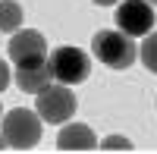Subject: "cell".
I'll use <instances>...</instances> for the list:
<instances>
[{
	"label": "cell",
	"instance_id": "1",
	"mask_svg": "<svg viewBox=\"0 0 157 154\" xmlns=\"http://www.w3.org/2000/svg\"><path fill=\"white\" fill-rule=\"evenodd\" d=\"M91 50L94 57L110 69H129L132 63L138 60V44L135 38H129L126 32H98L91 38Z\"/></svg>",
	"mask_w": 157,
	"mask_h": 154
},
{
	"label": "cell",
	"instance_id": "2",
	"mask_svg": "<svg viewBox=\"0 0 157 154\" xmlns=\"http://www.w3.org/2000/svg\"><path fill=\"white\" fill-rule=\"evenodd\" d=\"M3 138L10 148H35L38 142H41V117H38V110H25V107H16L10 110L3 117Z\"/></svg>",
	"mask_w": 157,
	"mask_h": 154
},
{
	"label": "cell",
	"instance_id": "3",
	"mask_svg": "<svg viewBox=\"0 0 157 154\" xmlns=\"http://www.w3.org/2000/svg\"><path fill=\"white\" fill-rule=\"evenodd\" d=\"M47 63H50L54 79L60 85H78V82H85L88 72H91V60H88L85 50H78V47H57Z\"/></svg>",
	"mask_w": 157,
	"mask_h": 154
},
{
	"label": "cell",
	"instance_id": "4",
	"mask_svg": "<svg viewBox=\"0 0 157 154\" xmlns=\"http://www.w3.org/2000/svg\"><path fill=\"white\" fill-rule=\"evenodd\" d=\"M35 110H38V117L47 120V123H66V120H72L75 98L69 91V85H47V88H41L38 98H35Z\"/></svg>",
	"mask_w": 157,
	"mask_h": 154
},
{
	"label": "cell",
	"instance_id": "5",
	"mask_svg": "<svg viewBox=\"0 0 157 154\" xmlns=\"http://www.w3.org/2000/svg\"><path fill=\"white\" fill-rule=\"evenodd\" d=\"M154 6L148 0H126L116 6V25L120 32H126L129 38H145L154 29Z\"/></svg>",
	"mask_w": 157,
	"mask_h": 154
},
{
	"label": "cell",
	"instance_id": "6",
	"mask_svg": "<svg viewBox=\"0 0 157 154\" xmlns=\"http://www.w3.org/2000/svg\"><path fill=\"white\" fill-rule=\"evenodd\" d=\"M10 60L16 66H35V63L47 60V41L41 32L25 29V32H13L10 38Z\"/></svg>",
	"mask_w": 157,
	"mask_h": 154
},
{
	"label": "cell",
	"instance_id": "7",
	"mask_svg": "<svg viewBox=\"0 0 157 154\" xmlns=\"http://www.w3.org/2000/svg\"><path fill=\"white\" fill-rule=\"evenodd\" d=\"M54 82V69L50 63H35V66H16V85L22 88L25 94H38L41 88H47Z\"/></svg>",
	"mask_w": 157,
	"mask_h": 154
},
{
	"label": "cell",
	"instance_id": "8",
	"mask_svg": "<svg viewBox=\"0 0 157 154\" xmlns=\"http://www.w3.org/2000/svg\"><path fill=\"white\" fill-rule=\"evenodd\" d=\"M57 148L60 151H94L98 138H94V132L88 126L72 123V126H63V132L57 135Z\"/></svg>",
	"mask_w": 157,
	"mask_h": 154
},
{
	"label": "cell",
	"instance_id": "9",
	"mask_svg": "<svg viewBox=\"0 0 157 154\" xmlns=\"http://www.w3.org/2000/svg\"><path fill=\"white\" fill-rule=\"evenodd\" d=\"M22 25V6L16 0H0V32H19Z\"/></svg>",
	"mask_w": 157,
	"mask_h": 154
},
{
	"label": "cell",
	"instance_id": "10",
	"mask_svg": "<svg viewBox=\"0 0 157 154\" xmlns=\"http://www.w3.org/2000/svg\"><path fill=\"white\" fill-rule=\"evenodd\" d=\"M138 57H141V63H145L148 72H157V32L145 35V41L138 44Z\"/></svg>",
	"mask_w": 157,
	"mask_h": 154
},
{
	"label": "cell",
	"instance_id": "11",
	"mask_svg": "<svg viewBox=\"0 0 157 154\" xmlns=\"http://www.w3.org/2000/svg\"><path fill=\"white\" fill-rule=\"evenodd\" d=\"M101 148H107V151H132V142L123 138V135H107L101 142Z\"/></svg>",
	"mask_w": 157,
	"mask_h": 154
},
{
	"label": "cell",
	"instance_id": "12",
	"mask_svg": "<svg viewBox=\"0 0 157 154\" xmlns=\"http://www.w3.org/2000/svg\"><path fill=\"white\" fill-rule=\"evenodd\" d=\"M6 85H10V66H6L3 60H0V91H3Z\"/></svg>",
	"mask_w": 157,
	"mask_h": 154
},
{
	"label": "cell",
	"instance_id": "13",
	"mask_svg": "<svg viewBox=\"0 0 157 154\" xmlns=\"http://www.w3.org/2000/svg\"><path fill=\"white\" fill-rule=\"evenodd\" d=\"M94 3H98V6H113L116 0H94Z\"/></svg>",
	"mask_w": 157,
	"mask_h": 154
},
{
	"label": "cell",
	"instance_id": "14",
	"mask_svg": "<svg viewBox=\"0 0 157 154\" xmlns=\"http://www.w3.org/2000/svg\"><path fill=\"white\" fill-rule=\"evenodd\" d=\"M3 148H10V145H6V138H3V132H0V151H3Z\"/></svg>",
	"mask_w": 157,
	"mask_h": 154
},
{
	"label": "cell",
	"instance_id": "15",
	"mask_svg": "<svg viewBox=\"0 0 157 154\" xmlns=\"http://www.w3.org/2000/svg\"><path fill=\"white\" fill-rule=\"evenodd\" d=\"M148 3H151V6H157V0H148Z\"/></svg>",
	"mask_w": 157,
	"mask_h": 154
}]
</instances>
